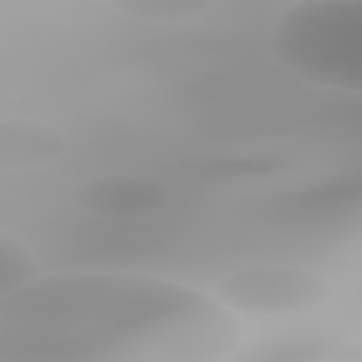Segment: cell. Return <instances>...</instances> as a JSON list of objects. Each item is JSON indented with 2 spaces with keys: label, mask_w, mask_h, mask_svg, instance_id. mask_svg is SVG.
Listing matches in <instances>:
<instances>
[{
  "label": "cell",
  "mask_w": 362,
  "mask_h": 362,
  "mask_svg": "<svg viewBox=\"0 0 362 362\" xmlns=\"http://www.w3.org/2000/svg\"><path fill=\"white\" fill-rule=\"evenodd\" d=\"M238 359H255V362H320L331 359L334 351L320 337H277V339H260L257 345L246 351H235Z\"/></svg>",
  "instance_id": "7"
},
{
  "label": "cell",
  "mask_w": 362,
  "mask_h": 362,
  "mask_svg": "<svg viewBox=\"0 0 362 362\" xmlns=\"http://www.w3.org/2000/svg\"><path fill=\"white\" fill-rule=\"evenodd\" d=\"M240 320H283L320 311L331 303V283L303 266L252 263L221 274L209 291Z\"/></svg>",
  "instance_id": "3"
},
{
  "label": "cell",
  "mask_w": 362,
  "mask_h": 362,
  "mask_svg": "<svg viewBox=\"0 0 362 362\" xmlns=\"http://www.w3.org/2000/svg\"><path fill=\"white\" fill-rule=\"evenodd\" d=\"M110 6L122 17L136 23L173 25V23H189L204 17L215 6V0H110Z\"/></svg>",
  "instance_id": "6"
},
{
  "label": "cell",
  "mask_w": 362,
  "mask_h": 362,
  "mask_svg": "<svg viewBox=\"0 0 362 362\" xmlns=\"http://www.w3.org/2000/svg\"><path fill=\"white\" fill-rule=\"evenodd\" d=\"M164 184L141 175H96L74 189V204L102 218H136L167 204Z\"/></svg>",
  "instance_id": "4"
},
{
  "label": "cell",
  "mask_w": 362,
  "mask_h": 362,
  "mask_svg": "<svg viewBox=\"0 0 362 362\" xmlns=\"http://www.w3.org/2000/svg\"><path fill=\"white\" fill-rule=\"evenodd\" d=\"M243 320L158 274L37 272L0 297V362H218Z\"/></svg>",
  "instance_id": "1"
},
{
  "label": "cell",
  "mask_w": 362,
  "mask_h": 362,
  "mask_svg": "<svg viewBox=\"0 0 362 362\" xmlns=\"http://www.w3.org/2000/svg\"><path fill=\"white\" fill-rule=\"evenodd\" d=\"M37 272H40V263L34 260V255L20 240L0 232V297L14 286H20L23 280L34 277Z\"/></svg>",
  "instance_id": "8"
},
{
  "label": "cell",
  "mask_w": 362,
  "mask_h": 362,
  "mask_svg": "<svg viewBox=\"0 0 362 362\" xmlns=\"http://www.w3.org/2000/svg\"><path fill=\"white\" fill-rule=\"evenodd\" d=\"M274 59L297 79L362 93V0H297L272 31Z\"/></svg>",
  "instance_id": "2"
},
{
  "label": "cell",
  "mask_w": 362,
  "mask_h": 362,
  "mask_svg": "<svg viewBox=\"0 0 362 362\" xmlns=\"http://www.w3.org/2000/svg\"><path fill=\"white\" fill-rule=\"evenodd\" d=\"M68 136L34 119H0V170H34L59 161Z\"/></svg>",
  "instance_id": "5"
}]
</instances>
